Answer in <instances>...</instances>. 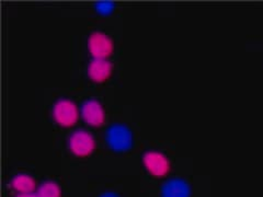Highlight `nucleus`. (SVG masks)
Listing matches in <instances>:
<instances>
[{
	"instance_id": "ddd939ff",
	"label": "nucleus",
	"mask_w": 263,
	"mask_h": 197,
	"mask_svg": "<svg viewBox=\"0 0 263 197\" xmlns=\"http://www.w3.org/2000/svg\"><path fill=\"white\" fill-rule=\"evenodd\" d=\"M100 197H120L117 193H113V192H106L103 193L102 195H100Z\"/></svg>"
},
{
	"instance_id": "9d476101",
	"label": "nucleus",
	"mask_w": 263,
	"mask_h": 197,
	"mask_svg": "<svg viewBox=\"0 0 263 197\" xmlns=\"http://www.w3.org/2000/svg\"><path fill=\"white\" fill-rule=\"evenodd\" d=\"M37 194L40 197H61V187L52 181H46L40 185Z\"/></svg>"
},
{
	"instance_id": "6e6552de",
	"label": "nucleus",
	"mask_w": 263,
	"mask_h": 197,
	"mask_svg": "<svg viewBox=\"0 0 263 197\" xmlns=\"http://www.w3.org/2000/svg\"><path fill=\"white\" fill-rule=\"evenodd\" d=\"M162 197H190V186L181 179L170 180L163 185Z\"/></svg>"
},
{
	"instance_id": "f03ea898",
	"label": "nucleus",
	"mask_w": 263,
	"mask_h": 197,
	"mask_svg": "<svg viewBox=\"0 0 263 197\" xmlns=\"http://www.w3.org/2000/svg\"><path fill=\"white\" fill-rule=\"evenodd\" d=\"M53 116L56 123L61 126H71L78 119L77 106L72 101L67 98H62L53 106Z\"/></svg>"
},
{
	"instance_id": "0eeeda50",
	"label": "nucleus",
	"mask_w": 263,
	"mask_h": 197,
	"mask_svg": "<svg viewBox=\"0 0 263 197\" xmlns=\"http://www.w3.org/2000/svg\"><path fill=\"white\" fill-rule=\"evenodd\" d=\"M112 72V64L106 58H95L89 64L88 75L95 82H102L108 79Z\"/></svg>"
},
{
	"instance_id": "39448f33",
	"label": "nucleus",
	"mask_w": 263,
	"mask_h": 197,
	"mask_svg": "<svg viewBox=\"0 0 263 197\" xmlns=\"http://www.w3.org/2000/svg\"><path fill=\"white\" fill-rule=\"evenodd\" d=\"M88 48L95 58H106L113 51V42L104 33L97 32L90 35Z\"/></svg>"
},
{
	"instance_id": "423d86ee",
	"label": "nucleus",
	"mask_w": 263,
	"mask_h": 197,
	"mask_svg": "<svg viewBox=\"0 0 263 197\" xmlns=\"http://www.w3.org/2000/svg\"><path fill=\"white\" fill-rule=\"evenodd\" d=\"M81 116L86 123L92 126H100L104 122V110L97 100H88L81 106Z\"/></svg>"
},
{
	"instance_id": "1a4fd4ad",
	"label": "nucleus",
	"mask_w": 263,
	"mask_h": 197,
	"mask_svg": "<svg viewBox=\"0 0 263 197\" xmlns=\"http://www.w3.org/2000/svg\"><path fill=\"white\" fill-rule=\"evenodd\" d=\"M11 186L14 191L19 192L20 194L32 193L35 190L34 179L29 174H16L11 180Z\"/></svg>"
},
{
	"instance_id": "f8f14e48",
	"label": "nucleus",
	"mask_w": 263,
	"mask_h": 197,
	"mask_svg": "<svg viewBox=\"0 0 263 197\" xmlns=\"http://www.w3.org/2000/svg\"><path fill=\"white\" fill-rule=\"evenodd\" d=\"M15 197H40V195L37 193H26V194H19L16 195Z\"/></svg>"
},
{
	"instance_id": "f257e3e1",
	"label": "nucleus",
	"mask_w": 263,
	"mask_h": 197,
	"mask_svg": "<svg viewBox=\"0 0 263 197\" xmlns=\"http://www.w3.org/2000/svg\"><path fill=\"white\" fill-rule=\"evenodd\" d=\"M106 143L115 151H126L133 146V134L125 125L114 124L106 130Z\"/></svg>"
},
{
	"instance_id": "7ed1b4c3",
	"label": "nucleus",
	"mask_w": 263,
	"mask_h": 197,
	"mask_svg": "<svg viewBox=\"0 0 263 197\" xmlns=\"http://www.w3.org/2000/svg\"><path fill=\"white\" fill-rule=\"evenodd\" d=\"M70 151L78 157H87L95 150V139L86 130H76L68 139Z\"/></svg>"
},
{
	"instance_id": "20e7f679",
	"label": "nucleus",
	"mask_w": 263,
	"mask_h": 197,
	"mask_svg": "<svg viewBox=\"0 0 263 197\" xmlns=\"http://www.w3.org/2000/svg\"><path fill=\"white\" fill-rule=\"evenodd\" d=\"M145 169L154 176H164L170 170L168 158L158 151H147L143 157Z\"/></svg>"
},
{
	"instance_id": "9b49d317",
	"label": "nucleus",
	"mask_w": 263,
	"mask_h": 197,
	"mask_svg": "<svg viewBox=\"0 0 263 197\" xmlns=\"http://www.w3.org/2000/svg\"><path fill=\"white\" fill-rule=\"evenodd\" d=\"M96 9L101 14H109L114 9V5L109 2H101L96 4Z\"/></svg>"
}]
</instances>
